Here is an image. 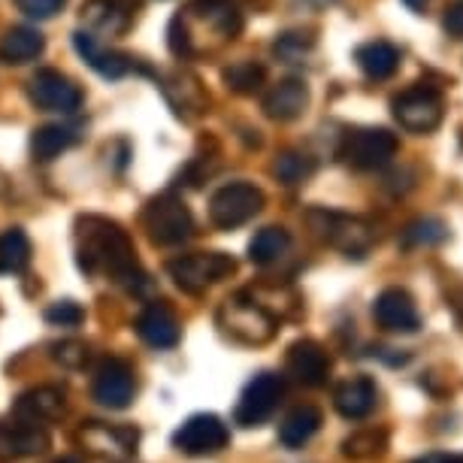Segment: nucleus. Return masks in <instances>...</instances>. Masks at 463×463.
Here are the masks:
<instances>
[{
  "label": "nucleus",
  "mask_w": 463,
  "mask_h": 463,
  "mask_svg": "<svg viewBox=\"0 0 463 463\" xmlns=\"http://www.w3.org/2000/svg\"><path fill=\"white\" fill-rule=\"evenodd\" d=\"M52 445L40 424H0V460H22L43 454Z\"/></svg>",
  "instance_id": "obj_18"
},
{
  "label": "nucleus",
  "mask_w": 463,
  "mask_h": 463,
  "mask_svg": "<svg viewBox=\"0 0 463 463\" xmlns=\"http://www.w3.org/2000/svg\"><path fill=\"white\" fill-rule=\"evenodd\" d=\"M321 424H325V415H321L318 406H297L279 424V442L285 449H303L321 430Z\"/></svg>",
  "instance_id": "obj_25"
},
{
  "label": "nucleus",
  "mask_w": 463,
  "mask_h": 463,
  "mask_svg": "<svg viewBox=\"0 0 463 463\" xmlns=\"http://www.w3.org/2000/svg\"><path fill=\"white\" fill-rule=\"evenodd\" d=\"M91 394L100 406H107V409H128L130 403H134V394H137L134 370H130L125 361H118V357L103 361L98 375H94Z\"/></svg>",
  "instance_id": "obj_14"
},
{
  "label": "nucleus",
  "mask_w": 463,
  "mask_h": 463,
  "mask_svg": "<svg viewBox=\"0 0 463 463\" xmlns=\"http://www.w3.org/2000/svg\"><path fill=\"white\" fill-rule=\"evenodd\" d=\"M445 306L451 309L454 325L463 330V285H451L449 291H445Z\"/></svg>",
  "instance_id": "obj_38"
},
{
  "label": "nucleus",
  "mask_w": 463,
  "mask_h": 463,
  "mask_svg": "<svg viewBox=\"0 0 463 463\" xmlns=\"http://www.w3.org/2000/svg\"><path fill=\"white\" fill-rule=\"evenodd\" d=\"M288 249H291V233H288L285 227L269 224L264 231H258L255 240L249 242V260L258 267H269V264H276L279 258H285Z\"/></svg>",
  "instance_id": "obj_29"
},
{
  "label": "nucleus",
  "mask_w": 463,
  "mask_h": 463,
  "mask_svg": "<svg viewBox=\"0 0 463 463\" xmlns=\"http://www.w3.org/2000/svg\"><path fill=\"white\" fill-rule=\"evenodd\" d=\"M285 397V379L276 373H258L240 394V403L233 409V421L240 427H260L276 415Z\"/></svg>",
  "instance_id": "obj_9"
},
{
  "label": "nucleus",
  "mask_w": 463,
  "mask_h": 463,
  "mask_svg": "<svg viewBox=\"0 0 463 463\" xmlns=\"http://www.w3.org/2000/svg\"><path fill=\"white\" fill-rule=\"evenodd\" d=\"M442 28L449 37L460 40L463 37V0H451L449 6H445L442 13Z\"/></svg>",
  "instance_id": "obj_37"
},
{
  "label": "nucleus",
  "mask_w": 463,
  "mask_h": 463,
  "mask_svg": "<svg viewBox=\"0 0 463 463\" xmlns=\"http://www.w3.org/2000/svg\"><path fill=\"white\" fill-rule=\"evenodd\" d=\"M46 321L55 327H80L85 321V309L73 300H58L46 309Z\"/></svg>",
  "instance_id": "obj_34"
},
{
  "label": "nucleus",
  "mask_w": 463,
  "mask_h": 463,
  "mask_svg": "<svg viewBox=\"0 0 463 463\" xmlns=\"http://www.w3.org/2000/svg\"><path fill=\"white\" fill-rule=\"evenodd\" d=\"M67 0H15V6L28 15V19H37V22H46L52 15H58L64 10Z\"/></svg>",
  "instance_id": "obj_35"
},
{
  "label": "nucleus",
  "mask_w": 463,
  "mask_h": 463,
  "mask_svg": "<svg viewBox=\"0 0 463 463\" xmlns=\"http://www.w3.org/2000/svg\"><path fill=\"white\" fill-rule=\"evenodd\" d=\"M31 103L43 112H61L73 116L82 107V89L61 70H37L28 85Z\"/></svg>",
  "instance_id": "obj_10"
},
{
  "label": "nucleus",
  "mask_w": 463,
  "mask_h": 463,
  "mask_svg": "<svg viewBox=\"0 0 463 463\" xmlns=\"http://www.w3.org/2000/svg\"><path fill=\"white\" fill-rule=\"evenodd\" d=\"M397 148L400 139L388 128H357L352 134H345L339 158L354 170H379L394 161Z\"/></svg>",
  "instance_id": "obj_8"
},
{
  "label": "nucleus",
  "mask_w": 463,
  "mask_h": 463,
  "mask_svg": "<svg viewBox=\"0 0 463 463\" xmlns=\"http://www.w3.org/2000/svg\"><path fill=\"white\" fill-rule=\"evenodd\" d=\"M454 463H463V454H460V458H454Z\"/></svg>",
  "instance_id": "obj_42"
},
{
  "label": "nucleus",
  "mask_w": 463,
  "mask_h": 463,
  "mask_svg": "<svg viewBox=\"0 0 463 463\" xmlns=\"http://www.w3.org/2000/svg\"><path fill=\"white\" fill-rule=\"evenodd\" d=\"M170 279L182 291L188 294H203L206 288H213L224 279L237 273V260L224 251H194V255H182L167 264Z\"/></svg>",
  "instance_id": "obj_5"
},
{
  "label": "nucleus",
  "mask_w": 463,
  "mask_h": 463,
  "mask_svg": "<svg viewBox=\"0 0 463 463\" xmlns=\"http://www.w3.org/2000/svg\"><path fill=\"white\" fill-rule=\"evenodd\" d=\"M143 224L155 246H182L194 233V215L176 194H161L146 206Z\"/></svg>",
  "instance_id": "obj_6"
},
{
  "label": "nucleus",
  "mask_w": 463,
  "mask_h": 463,
  "mask_svg": "<svg viewBox=\"0 0 463 463\" xmlns=\"http://www.w3.org/2000/svg\"><path fill=\"white\" fill-rule=\"evenodd\" d=\"M415 463H454V454L433 451V454H424V458H418Z\"/></svg>",
  "instance_id": "obj_39"
},
{
  "label": "nucleus",
  "mask_w": 463,
  "mask_h": 463,
  "mask_svg": "<svg viewBox=\"0 0 463 463\" xmlns=\"http://www.w3.org/2000/svg\"><path fill=\"white\" fill-rule=\"evenodd\" d=\"M306 224L312 227L318 240H325L327 246L345 251L348 258H364L373 246L370 224L364 218L345 215V213H330V209H309L306 213Z\"/></svg>",
  "instance_id": "obj_3"
},
{
  "label": "nucleus",
  "mask_w": 463,
  "mask_h": 463,
  "mask_svg": "<svg viewBox=\"0 0 463 463\" xmlns=\"http://www.w3.org/2000/svg\"><path fill=\"white\" fill-rule=\"evenodd\" d=\"M82 439L91 445L94 451L100 454H134L137 451V442H139V433L130 430V427H103V424H91L89 430L82 433Z\"/></svg>",
  "instance_id": "obj_28"
},
{
  "label": "nucleus",
  "mask_w": 463,
  "mask_h": 463,
  "mask_svg": "<svg viewBox=\"0 0 463 463\" xmlns=\"http://www.w3.org/2000/svg\"><path fill=\"white\" fill-rule=\"evenodd\" d=\"M218 325H222V330L233 343L264 345L276 336L279 318L264 303H258L255 297L237 294L222 303V309H218Z\"/></svg>",
  "instance_id": "obj_2"
},
{
  "label": "nucleus",
  "mask_w": 463,
  "mask_h": 463,
  "mask_svg": "<svg viewBox=\"0 0 463 463\" xmlns=\"http://www.w3.org/2000/svg\"><path fill=\"white\" fill-rule=\"evenodd\" d=\"M309 107V85L303 80H282L267 91L264 112L273 121H294Z\"/></svg>",
  "instance_id": "obj_19"
},
{
  "label": "nucleus",
  "mask_w": 463,
  "mask_h": 463,
  "mask_svg": "<svg viewBox=\"0 0 463 463\" xmlns=\"http://www.w3.org/2000/svg\"><path fill=\"white\" fill-rule=\"evenodd\" d=\"M43 49H46V37L37 28H31V24H15V28L4 31V37H0V61L13 67L37 61Z\"/></svg>",
  "instance_id": "obj_22"
},
{
  "label": "nucleus",
  "mask_w": 463,
  "mask_h": 463,
  "mask_svg": "<svg viewBox=\"0 0 463 463\" xmlns=\"http://www.w3.org/2000/svg\"><path fill=\"white\" fill-rule=\"evenodd\" d=\"M137 6V0H89L82 6V19L100 33H125Z\"/></svg>",
  "instance_id": "obj_21"
},
{
  "label": "nucleus",
  "mask_w": 463,
  "mask_h": 463,
  "mask_svg": "<svg viewBox=\"0 0 463 463\" xmlns=\"http://www.w3.org/2000/svg\"><path fill=\"white\" fill-rule=\"evenodd\" d=\"M191 15H200L203 22H209L218 31V37L233 40L242 31V13L237 6V0H194L188 4Z\"/></svg>",
  "instance_id": "obj_24"
},
{
  "label": "nucleus",
  "mask_w": 463,
  "mask_h": 463,
  "mask_svg": "<svg viewBox=\"0 0 463 463\" xmlns=\"http://www.w3.org/2000/svg\"><path fill=\"white\" fill-rule=\"evenodd\" d=\"M267 80V70L258 64V61H237V64H231L224 70V82L231 91L237 94H251L258 91L260 85Z\"/></svg>",
  "instance_id": "obj_32"
},
{
  "label": "nucleus",
  "mask_w": 463,
  "mask_h": 463,
  "mask_svg": "<svg viewBox=\"0 0 463 463\" xmlns=\"http://www.w3.org/2000/svg\"><path fill=\"white\" fill-rule=\"evenodd\" d=\"M137 336L152 348H176L182 327L176 316L170 312V306L164 303H148L137 318Z\"/></svg>",
  "instance_id": "obj_17"
},
{
  "label": "nucleus",
  "mask_w": 463,
  "mask_h": 463,
  "mask_svg": "<svg viewBox=\"0 0 463 463\" xmlns=\"http://www.w3.org/2000/svg\"><path fill=\"white\" fill-rule=\"evenodd\" d=\"M73 49L80 52V58L94 70V73H100L103 80H121V76H128L130 70H134V58L125 55V52L107 49L89 31L73 33Z\"/></svg>",
  "instance_id": "obj_16"
},
{
  "label": "nucleus",
  "mask_w": 463,
  "mask_h": 463,
  "mask_svg": "<svg viewBox=\"0 0 463 463\" xmlns=\"http://www.w3.org/2000/svg\"><path fill=\"white\" fill-rule=\"evenodd\" d=\"M449 237V227H445L439 218H418V222L406 224L403 233H400V246L406 251H415V249H430V246H439Z\"/></svg>",
  "instance_id": "obj_31"
},
{
  "label": "nucleus",
  "mask_w": 463,
  "mask_h": 463,
  "mask_svg": "<svg viewBox=\"0 0 463 463\" xmlns=\"http://www.w3.org/2000/svg\"><path fill=\"white\" fill-rule=\"evenodd\" d=\"M354 61L366 80L384 82L400 70V49L391 46L388 40H373L354 49Z\"/></svg>",
  "instance_id": "obj_23"
},
{
  "label": "nucleus",
  "mask_w": 463,
  "mask_h": 463,
  "mask_svg": "<svg viewBox=\"0 0 463 463\" xmlns=\"http://www.w3.org/2000/svg\"><path fill=\"white\" fill-rule=\"evenodd\" d=\"M80 143V134H76V128L70 125H43L31 134V155L37 161H52L58 158L61 152H67V148H73Z\"/></svg>",
  "instance_id": "obj_26"
},
{
  "label": "nucleus",
  "mask_w": 463,
  "mask_h": 463,
  "mask_svg": "<svg viewBox=\"0 0 463 463\" xmlns=\"http://www.w3.org/2000/svg\"><path fill=\"white\" fill-rule=\"evenodd\" d=\"M67 409V397L61 388H33L24 391V394L15 400V415L22 418L24 424H43V421H55V418L64 415Z\"/></svg>",
  "instance_id": "obj_20"
},
{
  "label": "nucleus",
  "mask_w": 463,
  "mask_h": 463,
  "mask_svg": "<svg viewBox=\"0 0 463 463\" xmlns=\"http://www.w3.org/2000/svg\"><path fill=\"white\" fill-rule=\"evenodd\" d=\"M406 4L412 6V10H421V6L427 4V0H406Z\"/></svg>",
  "instance_id": "obj_40"
},
{
  "label": "nucleus",
  "mask_w": 463,
  "mask_h": 463,
  "mask_svg": "<svg viewBox=\"0 0 463 463\" xmlns=\"http://www.w3.org/2000/svg\"><path fill=\"white\" fill-rule=\"evenodd\" d=\"M288 373H291L294 382L306 384V388H325L330 379V361L327 348L316 343V339H297V343L288 348Z\"/></svg>",
  "instance_id": "obj_13"
},
{
  "label": "nucleus",
  "mask_w": 463,
  "mask_h": 463,
  "mask_svg": "<svg viewBox=\"0 0 463 463\" xmlns=\"http://www.w3.org/2000/svg\"><path fill=\"white\" fill-rule=\"evenodd\" d=\"M273 173L285 185H300L303 179H309L312 173H316V161L300 152H285V155H279Z\"/></svg>",
  "instance_id": "obj_33"
},
{
  "label": "nucleus",
  "mask_w": 463,
  "mask_h": 463,
  "mask_svg": "<svg viewBox=\"0 0 463 463\" xmlns=\"http://www.w3.org/2000/svg\"><path fill=\"white\" fill-rule=\"evenodd\" d=\"M264 203L267 197L258 185H251V182H231V185L218 188L213 200H209V218L222 231H233V227L249 224L264 209Z\"/></svg>",
  "instance_id": "obj_7"
},
{
  "label": "nucleus",
  "mask_w": 463,
  "mask_h": 463,
  "mask_svg": "<svg viewBox=\"0 0 463 463\" xmlns=\"http://www.w3.org/2000/svg\"><path fill=\"white\" fill-rule=\"evenodd\" d=\"M391 445V433L388 427H364V430H354L352 436L343 439V454L348 460L366 463V460H379Z\"/></svg>",
  "instance_id": "obj_27"
},
{
  "label": "nucleus",
  "mask_w": 463,
  "mask_h": 463,
  "mask_svg": "<svg viewBox=\"0 0 463 463\" xmlns=\"http://www.w3.org/2000/svg\"><path fill=\"white\" fill-rule=\"evenodd\" d=\"M373 318L391 334H418L421 330V312L406 288H384L373 303Z\"/></svg>",
  "instance_id": "obj_12"
},
{
  "label": "nucleus",
  "mask_w": 463,
  "mask_h": 463,
  "mask_svg": "<svg viewBox=\"0 0 463 463\" xmlns=\"http://www.w3.org/2000/svg\"><path fill=\"white\" fill-rule=\"evenodd\" d=\"M31 264V240L22 227L0 233V276H19Z\"/></svg>",
  "instance_id": "obj_30"
},
{
  "label": "nucleus",
  "mask_w": 463,
  "mask_h": 463,
  "mask_svg": "<svg viewBox=\"0 0 463 463\" xmlns=\"http://www.w3.org/2000/svg\"><path fill=\"white\" fill-rule=\"evenodd\" d=\"M227 442H231V430H227V424L213 412L191 415L188 421L173 433V445H176L179 451L191 454V458L218 454L222 449H227Z\"/></svg>",
  "instance_id": "obj_11"
},
{
  "label": "nucleus",
  "mask_w": 463,
  "mask_h": 463,
  "mask_svg": "<svg viewBox=\"0 0 463 463\" xmlns=\"http://www.w3.org/2000/svg\"><path fill=\"white\" fill-rule=\"evenodd\" d=\"M58 463H80V460H70V458H64V460H58Z\"/></svg>",
  "instance_id": "obj_41"
},
{
  "label": "nucleus",
  "mask_w": 463,
  "mask_h": 463,
  "mask_svg": "<svg viewBox=\"0 0 463 463\" xmlns=\"http://www.w3.org/2000/svg\"><path fill=\"white\" fill-rule=\"evenodd\" d=\"M391 112H394L397 125L409 130V134H430V130L442 125L445 100L439 89H433V85H427V82H418L394 94Z\"/></svg>",
  "instance_id": "obj_4"
},
{
  "label": "nucleus",
  "mask_w": 463,
  "mask_h": 463,
  "mask_svg": "<svg viewBox=\"0 0 463 463\" xmlns=\"http://www.w3.org/2000/svg\"><path fill=\"white\" fill-rule=\"evenodd\" d=\"M379 384L370 375H352L334 388V409L345 421H364L379 406Z\"/></svg>",
  "instance_id": "obj_15"
},
{
  "label": "nucleus",
  "mask_w": 463,
  "mask_h": 463,
  "mask_svg": "<svg viewBox=\"0 0 463 463\" xmlns=\"http://www.w3.org/2000/svg\"><path fill=\"white\" fill-rule=\"evenodd\" d=\"M80 231H76V242H80V267L91 276H109L112 282L128 285L130 291H137L146 282V273L137 260L134 242L121 224L109 222L100 215H85L80 218Z\"/></svg>",
  "instance_id": "obj_1"
},
{
  "label": "nucleus",
  "mask_w": 463,
  "mask_h": 463,
  "mask_svg": "<svg viewBox=\"0 0 463 463\" xmlns=\"http://www.w3.org/2000/svg\"><path fill=\"white\" fill-rule=\"evenodd\" d=\"M55 361L70 366V370H80V366H85V361H89V348L82 343H61L55 345Z\"/></svg>",
  "instance_id": "obj_36"
}]
</instances>
